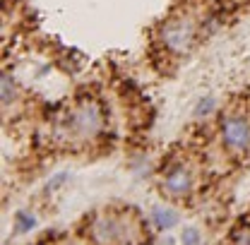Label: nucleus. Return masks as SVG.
Here are the masks:
<instances>
[{"mask_svg":"<svg viewBox=\"0 0 250 245\" xmlns=\"http://www.w3.org/2000/svg\"><path fill=\"white\" fill-rule=\"evenodd\" d=\"M101 130V108L96 103H82L72 118H70V132L77 137H94Z\"/></svg>","mask_w":250,"mask_h":245,"instance_id":"f257e3e1","label":"nucleus"},{"mask_svg":"<svg viewBox=\"0 0 250 245\" xmlns=\"http://www.w3.org/2000/svg\"><path fill=\"white\" fill-rule=\"evenodd\" d=\"M192 36H195V29L188 20H176V22L166 24L164 31H161V41L173 53H186L192 46Z\"/></svg>","mask_w":250,"mask_h":245,"instance_id":"f03ea898","label":"nucleus"},{"mask_svg":"<svg viewBox=\"0 0 250 245\" xmlns=\"http://www.w3.org/2000/svg\"><path fill=\"white\" fill-rule=\"evenodd\" d=\"M0 96H2L5 106H10L17 99V84H15L12 75H2V80H0Z\"/></svg>","mask_w":250,"mask_h":245,"instance_id":"0eeeda50","label":"nucleus"},{"mask_svg":"<svg viewBox=\"0 0 250 245\" xmlns=\"http://www.w3.org/2000/svg\"><path fill=\"white\" fill-rule=\"evenodd\" d=\"M221 137H224V144L231 149V152H246L250 147V125L243 118H226L224 127H221Z\"/></svg>","mask_w":250,"mask_h":245,"instance_id":"7ed1b4c3","label":"nucleus"},{"mask_svg":"<svg viewBox=\"0 0 250 245\" xmlns=\"http://www.w3.org/2000/svg\"><path fill=\"white\" fill-rule=\"evenodd\" d=\"M94 238L101 241V243H116L123 238V226L121 221L111 219V216H101L96 224H94Z\"/></svg>","mask_w":250,"mask_h":245,"instance_id":"20e7f679","label":"nucleus"},{"mask_svg":"<svg viewBox=\"0 0 250 245\" xmlns=\"http://www.w3.org/2000/svg\"><path fill=\"white\" fill-rule=\"evenodd\" d=\"M214 108H217V99H214V96H205V99L195 106V116H197V118H205V116H209Z\"/></svg>","mask_w":250,"mask_h":245,"instance_id":"1a4fd4ad","label":"nucleus"},{"mask_svg":"<svg viewBox=\"0 0 250 245\" xmlns=\"http://www.w3.org/2000/svg\"><path fill=\"white\" fill-rule=\"evenodd\" d=\"M65 178H67L65 173H62V176H56V178H53L51 183L46 185V190H53V187H58V185H61V183H65Z\"/></svg>","mask_w":250,"mask_h":245,"instance_id":"9b49d317","label":"nucleus"},{"mask_svg":"<svg viewBox=\"0 0 250 245\" xmlns=\"http://www.w3.org/2000/svg\"><path fill=\"white\" fill-rule=\"evenodd\" d=\"M183 243H200V231L197 228H186L183 236H181Z\"/></svg>","mask_w":250,"mask_h":245,"instance_id":"9d476101","label":"nucleus"},{"mask_svg":"<svg viewBox=\"0 0 250 245\" xmlns=\"http://www.w3.org/2000/svg\"><path fill=\"white\" fill-rule=\"evenodd\" d=\"M34 226H36V216L31 212H17V216H15V231L17 233H29Z\"/></svg>","mask_w":250,"mask_h":245,"instance_id":"6e6552de","label":"nucleus"},{"mask_svg":"<svg viewBox=\"0 0 250 245\" xmlns=\"http://www.w3.org/2000/svg\"><path fill=\"white\" fill-rule=\"evenodd\" d=\"M152 221H154V226L159 231H166V228H171V226L178 224V216H176V212H171V209H154L152 212Z\"/></svg>","mask_w":250,"mask_h":245,"instance_id":"423d86ee","label":"nucleus"},{"mask_svg":"<svg viewBox=\"0 0 250 245\" xmlns=\"http://www.w3.org/2000/svg\"><path fill=\"white\" fill-rule=\"evenodd\" d=\"M166 192L168 195H173V197H186L188 192H190V187H192V178H190V173H188L186 168H173L168 176H166Z\"/></svg>","mask_w":250,"mask_h":245,"instance_id":"39448f33","label":"nucleus"}]
</instances>
